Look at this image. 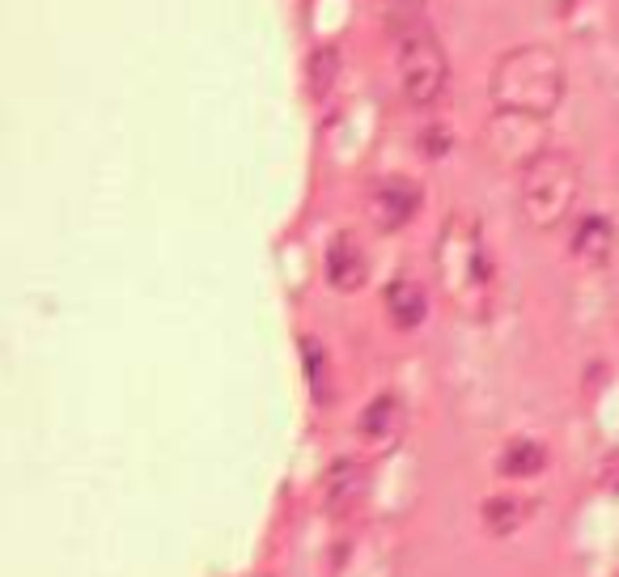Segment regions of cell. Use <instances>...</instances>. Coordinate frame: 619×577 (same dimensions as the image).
<instances>
[{"label": "cell", "instance_id": "9a60e30c", "mask_svg": "<svg viewBox=\"0 0 619 577\" xmlns=\"http://www.w3.org/2000/svg\"><path fill=\"white\" fill-rule=\"evenodd\" d=\"M425 140H429L425 149L437 158V153H446V149H450V128H433V132H425Z\"/></svg>", "mask_w": 619, "mask_h": 577}, {"label": "cell", "instance_id": "8fae6325", "mask_svg": "<svg viewBox=\"0 0 619 577\" xmlns=\"http://www.w3.org/2000/svg\"><path fill=\"white\" fill-rule=\"evenodd\" d=\"M543 468H547V450L535 438H513L501 450V471L505 476H538Z\"/></svg>", "mask_w": 619, "mask_h": 577}, {"label": "cell", "instance_id": "277c9868", "mask_svg": "<svg viewBox=\"0 0 619 577\" xmlns=\"http://www.w3.org/2000/svg\"><path fill=\"white\" fill-rule=\"evenodd\" d=\"M395 73L407 107H433L450 85V60L429 26H407L395 47Z\"/></svg>", "mask_w": 619, "mask_h": 577}, {"label": "cell", "instance_id": "7c38bea8", "mask_svg": "<svg viewBox=\"0 0 619 577\" xmlns=\"http://www.w3.org/2000/svg\"><path fill=\"white\" fill-rule=\"evenodd\" d=\"M526 523V501L522 496H488L484 501V526L492 535H513Z\"/></svg>", "mask_w": 619, "mask_h": 577}, {"label": "cell", "instance_id": "9c48e42d", "mask_svg": "<svg viewBox=\"0 0 619 577\" xmlns=\"http://www.w3.org/2000/svg\"><path fill=\"white\" fill-rule=\"evenodd\" d=\"M568 250L581 259V264H590V268H602L611 255H616V225L607 217H581L573 225V238H568Z\"/></svg>", "mask_w": 619, "mask_h": 577}, {"label": "cell", "instance_id": "30bf717a", "mask_svg": "<svg viewBox=\"0 0 619 577\" xmlns=\"http://www.w3.org/2000/svg\"><path fill=\"white\" fill-rule=\"evenodd\" d=\"M365 484H370V476L365 468L356 463V459H340V463H331L323 480V496L331 510H352L361 496H365Z\"/></svg>", "mask_w": 619, "mask_h": 577}, {"label": "cell", "instance_id": "5b68a950", "mask_svg": "<svg viewBox=\"0 0 619 577\" xmlns=\"http://www.w3.org/2000/svg\"><path fill=\"white\" fill-rule=\"evenodd\" d=\"M365 209H370V221H374L377 234H399L407 221L420 213V188L412 179L391 174V179H382L370 192Z\"/></svg>", "mask_w": 619, "mask_h": 577}, {"label": "cell", "instance_id": "52a82bcc", "mask_svg": "<svg viewBox=\"0 0 619 577\" xmlns=\"http://www.w3.org/2000/svg\"><path fill=\"white\" fill-rule=\"evenodd\" d=\"M356 434H361L365 446H374V450H391L399 441V434H404V404L395 395L370 399L361 420H356Z\"/></svg>", "mask_w": 619, "mask_h": 577}, {"label": "cell", "instance_id": "6da1fadb", "mask_svg": "<svg viewBox=\"0 0 619 577\" xmlns=\"http://www.w3.org/2000/svg\"><path fill=\"white\" fill-rule=\"evenodd\" d=\"M433 273H437V289L446 293V302L455 306L462 319L480 323L492 314V298H497V268L488 255L484 225L471 213H450L437 243H433Z\"/></svg>", "mask_w": 619, "mask_h": 577}, {"label": "cell", "instance_id": "ba28073f", "mask_svg": "<svg viewBox=\"0 0 619 577\" xmlns=\"http://www.w3.org/2000/svg\"><path fill=\"white\" fill-rule=\"evenodd\" d=\"M382 306H386V319L399 331H416L429 314V298L412 276H395L386 285V293H382Z\"/></svg>", "mask_w": 619, "mask_h": 577}, {"label": "cell", "instance_id": "7a4b0ae2", "mask_svg": "<svg viewBox=\"0 0 619 577\" xmlns=\"http://www.w3.org/2000/svg\"><path fill=\"white\" fill-rule=\"evenodd\" d=\"M565 60L543 43H526V47H513L492 64L488 98H492L497 115H522V119L543 124L565 103Z\"/></svg>", "mask_w": 619, "mask_h": 577}, {"label": "cell", "instance_id": "4fadbf2b", "mask_svg": "<svg viewBox=\"0 0 619 577\" xmlns=\"http://www.w3.org/2000/svg\"><path fill=\"white\" fill-rule=\"evenodd\" d=\"M301 357H306V383H310V395H314L319 404H331L323 344H319V340H301Z\"/></svg>", "mask_w": 619, "mask_h": 577}, {"label": "cell", "instance_id": "5bb4252c", "mask_svg": "<svg viewBox=\"0 0 619 577\" xmlns=\"http://www.w3.org/2000/svg\"><path fill=\"white\" fill-rule=\"evenodd\" d=\"M335 52H319V55H310V94L314 98H323L327 89H331V82H335Z\"/></svg>", "mask_w": 619, "mask_h": 577}, {"label": "cell", "instance_id": "8992f818", "mask_svg": "<svg viewBox=\"0 0 619 577\" xmlns=\"http://www.w3.org/2000/svg\"><path fill=\"white\" fill-rule=\"evenodd\" d=\"M323 273H327V285H331L335 293H356V289H365V280H370V255H365L356 234H335V238L327 243Z\"/></svg>", "mask_w": 619, "mask_h": 577}, {"label": "cell", "instance_id": "3957f363", "mask_svg": "<svg viewBox=\"0 0 619 577\" xmlns=\"http://www.w3.org/2000/svg\"><path fill=\"white\" fill-rule=\"evenodd\" d=\"M577 192H581V170L568 158L565 149H543L531 162L522 165V179H517V209L522 221L538 229V234H552L561 229L573 209H577Z\"/></svg>", "mask_w": 619, "mask_h": 577}]
</instances>
